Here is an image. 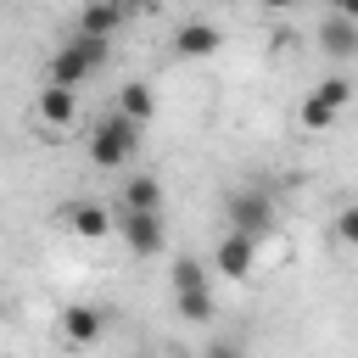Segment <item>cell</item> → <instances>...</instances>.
Returning a JSON list of instances; mask_svg holds the SVG:
<instances>
[{
    "label": "cell",
    "instance_id": "obj_1",
    "mask_svg": "<svg viewBox=\"0 0 358 358\" xmlns=\"http://www.w3.org/2000/svg\"><path fill=\"white\" fill-rule=\"evenodd\" d=\"M106 56H112V39H84V34H73V39L50 56V84L78 90V84H90V78L106 67Z\"/></svg>",
    "mask_w": 358,
    "mask_h": 358
},
{
    "label": "cell",
    "instance_id": "obj_2",
    "mask_svg": "<svg viewBox=\"0 0 358 358\" xmlns=\"http://www.w3.org/2000/svg\"><path fill=\"white\" fill-rule=\"evenodd\" d=\"M134 151H140V123H129L123 112H106L90 129V162L95 168H123V162H134Z\"/></svg>",
    "mask_w": 358,
    "mask_h": 358
},
{
    "label": "cell",
    "instance_id": "obj_3",
    "mask_svg": "<svg viewBox=\"0 0 358 358\" xmlns=\"http://www.w3.org/2000/svg\"><path fill=\"white\" fill-rule=\"evenodd\" d=\"M224 224L241 229V235H252V241H263V235L274 229V196L257 190V185L229 190V196H224Z\"/></svg>",
    "mask_w": 358,
    "mask_h": 358
},
{
    "label": "cell",
    "instance_id": "obj_4",
    "mask_svg": "<svg viewBox=\"0 0 358 358\" xmlns=\"http://www.w3.org/2000/svg\"><path fill=\"white\" fill-rule=\"evenodd\" d=\"M117 229H123V246H129L134 257H157V252H162V241H168L162 213H123V218H117Z\"/></svg>",
    "mask_w": 358,
    "mask_h": 358
},
{
    "label": "cell",
    "instance_id": "obj_5",
    "mask_svg": "<svg viewBox=\"0 0 358 358\" xmlns=\"http://www.w3.org/2000/svg\"><path fill=\"white\" fill-rule=\"evenodd\" d=\"M213 263H218V274H224V280H246V274H252V263H257V241H252V235H241V229H224V235H218V246H213Z\"/></svg>",
    "mask_w": 358,
    "mask_h": 358
},
{
    "label": "cell",
    "instance_id": "obj_6",
    "mask_svg": "<svg viewBox=\"0 0 358 358\" xmlns=\"http://www.w3.org/2000/svg\"><path fill=\"white\" fill-rule=\"evenodd\" d=\"M319 50L336 56V62H358V22L341 17V11H330V17L319 22Z\"/></svg>",
    "mask_w": 358,
    "mask_h": 358
},
{
    "label": "cell",
    "instance_id": "obj_7",
    "mask_svg": "<svg viewBox=\"0 0 358 358\" xmlns=\"http://www.w3.org/2000/svg\"><path fill=\"white\" fill-rule=\"evenodd\" d=\"M224 45V34L213 28V22H179L173 28V56H185V62H201V56H213Z\"/></svg>",
    "mask_w": 358,
    "mask_h": 358
},
{
    "label": "cell",
    "instance_id": "obj_8",
    "mask_svg": "<svg viewBox=\"0 0 358 358\" xmlns=\"http://www.w3.org/2000/svg\"><path fill=\"white\" fill-rule=\"evenodd\" d=\"M101 330H106V313H101V308H90V302H73V308L62 313V336H67L73 347H95V341H101Z\"/></svg>",
    "mask_w": 358,
    "mask_h": 358
},
{
    "label": "cell",
    "instance_id": "obj_9",
    "mask_svg": "<svg viewBox=\"0 0 358 358\" xmlns=\"http://www.w3.org/2000/svg\"><path fill=\"white\" fill-rule=\"evenodd\" d=\"M117 22H123V6H112V0H84V11H78V34L84 39H112Z\"/></svg>",
    "mask_w": 358,
    "mask_h": 358
},
{
    "label": "cell",
    "instance_id": "obj_10",
    "mask_svg": "<svg viewBox=\"0 0 358 358\" xmlns=\"http://www.w3.org/2000/svg\"><path fill=\"white\" fill-rule=\"evenodd\" d=\"M39 117H45L50 129L73 123V117H78V95H73V90H62V84H45V90H39Z\"/></svg>",
    "mask_w": 358,
    "mask_h": 358
},
{
    "label": "cell",
    "instance_id": "obj_11",
    "mask_svg": "<svg viewBox=\"0 0 358 358\" xmlns=\"http://www.w3.org/2000/svg\"><path fill=\"white\" fill-rule=\"evenodd\" d=\"M123 213H162V185L145 173L123 179Z\"/></svg>",
    "mask_w": 358,
    "mask_h": 358
},
{
    "label": "cell",
    "instance_id": "obj_12",
    "mask_svg": "<svg viewBox=\"0 0 358 358\" xmlns=\"http://www.w3.org/2000/svg\"><path fill=\"white\" fill-rule=\"evenodd\" d=\"M117 112L129 117V123H151V112H157V95H151V84H123L117 90Z\"/></svg>",
    "mask_w": 358,
    "mask_h": 358
},
{
    "label": "cell",
    "instance_id": "obj_13",
    "mask_svg": "<svg viewBox=\"0 0 358 358\" xmlns=\"http://www.w3.org/2000/svg\"><path fill=\"white\" fill-rule=\"evenodd\" d=\"M67 229H73V235L101 241V235L112 229V213H106V207H95V201H78V207H67Z\"/></svg>",
    "mask_w": 358,
    "mask_h": 358
},
{
    "label": "cell",
    "instance_id": "obj_14",
    "mask_svg": "<svg viewBox=\"0 0 358 358\" xmlns=\"http://www.w3.org/2000/svg\"><path fill=\"white\" fill-rule=\"evenodd\" d=\"M173 308H179L185 324H207V319H213V291H207V285H201V291H173Z\"/></svg>",
    "mask_w": 358,
    "mask_h": 358
},
{
    "label": "cell",
    "instance_id": "obj_15",
    "mask_svg": "<svg viewBox=\"0 0 358 358\" xmlns=\"http://www.w3.org/2000/svg\"><path fill=\"white\" fill-rule=\"evenodd\" d=\"M313 101H324L330 112H341V106L352 101V78H347V73H330V78H324V84L313 90Z\"/></svg>",
    "mask_w": 358,
    "mask_h": 358
},
{
    "label": "cell",
    "instance_id": "obj_16",
    "mask_svg": "<svg viewBox=\"0 0 358 358\" xmlns=\"http://www.w3.org/2000/svg\"><path fill=\"white\" fill-rule=\"evenodd\" d=\"M201 285H207V268L196 257H179L173 263V291H201Z\"/></svg>",
    "mask_w": 358,
    "mask_h": 358
},
{
    "label": "cell",
    "instance_id": "obj_17",
    "mask_svg": "<svg viewBox=\"0 0 358 358\" xmlns=\"http://www.w3.org/2000/svg\"><path fill=\"white\" fill-rule=\"evenodd\" d=\"M336 241H341V246H358V201H347V207L336 213Z\"/></svg>",
    "mask_w": 358,
    "mask_h": 358
},
{
    "label": "cell",
    "instance_id": "obj_18",
    "mask_svg": "<svg viewBox=\"0 0 358 358\" xmlns=\"http://www.w3.org/2000/svg\"><path fill=\"white\" fill-rule=\"evenodd\" d=\"M302 123H308V129H330V123H336V112H330L324 101H313V95H308V101H302Z\"/></svg>",
    "mask_w": 358,
    "mask_h": 358
},
{
    "label": "cell",
    "instance_id": "obj_19",
    "mask_svg": "<svg viewBox=\"0 0 358 358\" xmlns=\"http://www.w3.org/2000/svg\"><path fill=\"white\" fill-rule=\"evenodd\" d=\"M201 358H246V352H241V341H224V336H218V341L201 347Z\"/></svg>",
    "mask_w": 358,
    "mask_h": 358
},
{
    "label": "cell",
    "instance_id": "obj_20",
    "mask_svg": "<svg viewBox=\"0 0 358 358\" xmlns=\"http://www.w3.org/2000/svg\"><path fill=\"white\" fill-rule=\"evenodd\" d=\"M123 11H157V0H117Z\"/></svg>",
    "mask_w": 358,
    "mask_h": 358
},
{
    "label": "cell",
    "instance_id": "obj_21",
    "mask_svg": "<svg viewBox=\"0 0 358 358\" xmlns=\"http://www.w3.org/2000/svg\"><path fill=\"white\" fill-rule=\"evenodd\" d=\"M336 11H341V17H352V22H358V0H336Z\"/></svg>",
    "mask_w": 358,
    "mask_h": 358
},
{
    "label": "cell",
    "instance_id": "obj_22",
    "mask_svg": "<svg viewBox=\"0 0 358 358\" xmlns=\"http://www.w3.org/2000/svg\"><path fill=\"white\" fill-rule=\"evenodd\" d=\"M268 11H291V6H302V0H263Z\"/></svg>",
    "mask_w": 358,
    "mask_h": 358
},
{
    "label": "cell",
    "instance_id": "obj_23",
    "mask_svg": "<svg viewBox=\"0 0 358 358\" xmlns=\"http://www.w3.org/2000/svg\"><path fill=\"white\" fill-rule=\"evenodd\" d=\"M112 6H117V0H112Z\"/></svg>",
    "mask_w": 358,
    "mask_h": 358
}]
</instances>
